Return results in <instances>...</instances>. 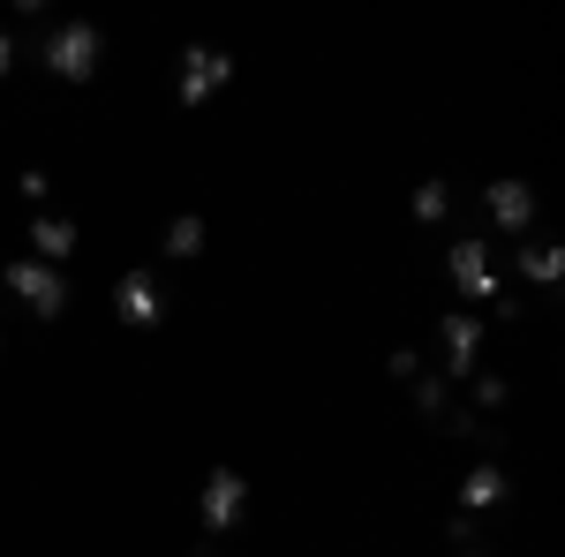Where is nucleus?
<instances>
[{
    "label": "nucleus",
    "instance_id": "f257e3e1",
    "mask_svg": "<svg viewBox=\"0 0 565 557\" xmlns=\"http://www.w3.org/2000/svg\"><path fill=\"white\" fill-rule=\"evenodd\" d=\"M39 68L61 76V84H98V68H106V31H98V23H53L45 45H39Z\"/></svg>",
    "mask_w": 565,
    "mask_h": 557
},
{
    "label": "nucleus",
    "instance_id": "f03ea898",
    "mask_svg": "<svg viewBox=\"0 0 565 557\" xmlns=\"http://www.w3.org/2000/svg\"><path fill=\"white\" fill-rule=\"evenodd\" d=\"M226 84H234V53H218V45H181V61H174V106L204 114Z\"/></svg>",
    "mask_w": 565,
    "mask_h": 557
},
{
    "label": "nucleus",
    "instance_id": "7ed1b4c3",
    "mask_svg": "<svg viewBox=\"0 0 565 557\" xmlns=\"http://www.w3.org/2000/svg\"><path fill=\"white\" fill-rule=\"evenodd\" d=\"M167 309H174V294H167V279H159L151 264H129V271L114 279V317H121L129 332H159Z\"/></svg>",
    "mask_w": 565,
    "mask_h": 557
},
{
    "label": "nucleus",
    "instance_id": "20e7f679",
    "mask_svg": "<svg viewBox=\"0 0 565 557\" xmlns=\"http://www.w3.org/2000/svg\"><path fill=\"white\" fill-rule=\"evenodd\" d=\"M445 271H452L460 301H505V279L490 264V234H452L445 242Z\"/></svg>",
    "mask_w": 565,
    "mask_h": 557
},
{
    "label": "nucleus",
    "instance_id": "39448f33",
    "mask_svg": "<svg viewBox=\"0 0 565 557\" xmlns=\"http://www.w3.org/2000/svg\"><path fill=\"white\" fill-rule=\"evenodd\" d=\"M437 369H445V385H468L482 369V317L476 309H445L437 317Z\"/></svg>",
    "mask_w": 565,
    "mask_h": 557
},
{
    "label": "nucleus",
    "instance_id": "423d86ee",
    "mask_svg": "<svg viewBox=\"0 0 565 557\" xmlns=\"http://www.w3.org/2000/svg\"><path fill=\"white\" fill-rule=\"evenodd\" d=\"M242 513H249V474L242 468H212L196 482V527H204V535L242 527Z\"/></svg>",
    "mask_w": 565,
    "mask_h": 557
},
{
    "label": "nucleus",
    "instance_id": "0eeeda50",
    "mask_svg": "<svg viewBox=\"0 0 565 557\" xmlns=\"http://www.w3.org/2000/svg\"><path fill=\"white\" fill-rule=\"evenodd\" d=\"M0 279H8V294L23 301L31 317H45V324H53V317L68 309V279H61L53 264H39V257H15L8 271H0Z\"/></svg>",
    "mask_w": 565,
    "mask_h": 557
},
{
    "label": "nucleus",
    "instance_id": "6e6552de",
    "mask_svg": "<svg viewBox=\"0 0 565 557\" xmlns=\"http://www.w3.org/2000/svg\"><path fill=\"white\" fill-rule=\"evenodd\" d=\"M482 212H490L498 242H521L527 226H535V189H527L521 173H498V181H482Z\"/></svg>",
    "mask_w": 565,
    "mask_h": 557
},
{
    "label": "nucleus",
    "instance_id": "1a4fd4ad",
    "mask_svg": "<svg viewBox=\"0 0 565 557\" xmlns=\"http://www.w3.org/2000/svg\"><path fill=\"white\" fill-rule=\"evenodd\" d=\"M505 490H513V474L498 468V460H476V468L460 474V513H490V505H505Z\"/></svg>",
    "mask_w": 565,
    "mask_h": 557
},
{
    "label": "nucleus",
    "instance_id": "9d476101",
    "mask_svg": "<svg viewBox=\"0 0 565 557\" xmlns=\"http://www.w3.org/2000/svg\"><path fill=\"white\" fill-rule=\"evenodd\" d=\"M76 249H84L76 218H31V257H39V264H53V271H61Z\"/></svg>",
    "mask_w": 565,
    "mask_h": 557
},
{
    "label": "nucleus",
    "instance_id": "9b49d317",
    "mask_svg": "<svg viewBox=\"0 0 565 557\" xmlns=\"http://www.w3.org/2000/svg\"><path fill=\"white\" fill-rule=\"evenodd\" d=\"M204 249H212V226H204L196 212H181L174 226H167V242H159V257H174V264H196Z\"/></svg>",
    "mask_w": 565,
    "mask_h": 557
},
{
    "label": "nucleus",
    "instance_id": "f8f14e48",
    "mask_svg": "<svg viewBox=\"0 0 565 557\" xmlns=\"http://www.w3.org/2000/svg\"><path fill=\"white\" fill-rule=\"evenodd\" d=\"M407 212H415V226H445V218H452V181H445V173L415 181V204H407Z\"/></svg>",
    "mask_w": 565,
    "mask_h": 557
},
{
    "label": "nucleus",
    "instance_id": "ddd939ff",
    "mask_svg": "<svg viewBox=\"0 0 565 557\" xmlns=\"http://www.w3.org/2000/svg\"><path fill=\"white\" fill-rule=\"evenodd\" d=\"M521 271L535 279V287H558L565 279V249L558 242H521Z\"/></svg>",
    "mask_w": 565,
    "mask_h": 557
},
{
    "label": "nucleus",
    "instance_id": "4468645a",
    "mask_svg": "<svg viewBox=\"0 0 565 557\" xmlns=\"http://www.w3.org/2000/svg\"><path fill=\"white\" fill-rule=\"evenodd\" d=\"M415 415L445 422V415H452V385H445V377H415Z\"/></svg>",
    "mask_w": 565,
    "mask_h": 557
},
{
    "label": "nucleus",
    "instance_id": "2eb2a0df",
    "mask_svg": "<svg viewBox=\"0 0 565 557\" xmlns=\"http://www.w3.org/2000/svg\"><path fill=\"white\" fill-rule=\"evenodd\" d=\"M468 385H476V415H498V407H505V377H498V369H476V377H468Z\"/></svg>",
    "mask_w": 565,
    "mask_h": 557
},
{
    "label": "nucleus",
    "instance_id": "dca6fc26",
    "mask_svg": "<svg viewBox=\"0 0 565 557\" xmlns=\"http://www.w3.org/2000/svg\"><path fill=\"white\" fill-rule=\"evenodd\" d=\"M385 369L399 377V385H415V377H423V354H415V346H392V354H385Z\"/></svg>",
    "mask_w": 565,
    "mask_h": 557
},
{
    "label": "nucleus",
    "instance_id": "f3484780",
    "mask_svg": "<svg viewBox=\"0 0 565 557\" xmlns=\"http://www.w3.org/2000/svg\"><path fill=\"white\" fill-rule=\"evenodd\" d=\"M45 189H53V173H45V167H31L23 181H15V196H31V204H45Z\"/></svg>",
    "mask_w": 565,
    "mask_h": 557
},
{
    "label": "nucleus",
    "instance_id": "a211bd4d",
    "mask_svg": "<svg viewBox=\"0 0 565 557\" xmlns=\"http://www.w3.org/2000/svg\"><path fill=\"white\" fill-rule=\"evenodd\" d=\"M8 68H15V39L0 31V76H8Z\"/></svg>",
    "mask_w": 565,
    "mask_h": 557
},
{
    "label": "nucleus",
    "instance_id": "6ab92c4d",
    "mask_svg": "<svg viewBox=\"0 0 565 557\" xmlns=\"http://www.w3.org/2000/svg\"><path fill=\"white\" fill-rule=\"evenodd\" d=\"M196 557H218V550H196Z\"/></svg>",
    "mask_w": 565,
    "mask_h": 557
}]
</instances>
